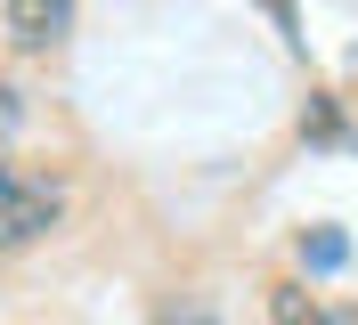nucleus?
I'll use <instances>...</instances> for the list:
<instances>
[{
    "instance_id": "nucleus-1",
    "label": "nucleus",
    "mask_w": 358,
    "mask_h": 325,
    "mask_svg": "<svg viewBox=\"0 0 358 325\" xmlns=\"http://www.w3.org/2000/svg\"><path fill=\"white\" fill-rule=\"evenodd\" d=\"M66 219V187L33 163H0V252H24L41 244L49 228Z\"/></svg>"
},
{
    "instance_id": "nucleus-2",
    "label": "nucleus",
    "mask_w": 358,
    "mask_h": 325,
    "mask_svg": "<svg viewBox=\"0 0 358 325\" xmlns=\"http://www.w3.org/2000/svg\"><path fill=\"white\" fill-rule=\"evenodd\" d=\"M73 33V0H0V41L17 57H49Z\"/></svg>"
},
{
    "instance_id": "nucleus-3",
    "label": "nucleus",
    "mask_w": 358,
    "mask_h": 325,
    "mask_svg": "<svg viewBox=\"0 0 358 325\" xmlns=\"http://www.w3.org/2000/svg\"><path fill=\"white\" fill-rule=\"evenodd\" d=\"M301 260H310V268H342V236H310Z\"/></svg>"
}]
</instances>
